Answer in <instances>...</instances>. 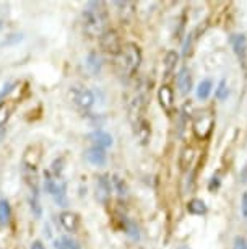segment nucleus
<instances>
[{"instance_id":"nucleus-1","label":"nucleus","mask_w":247,"mask_h":249,"mask_svg":"<svg viewBox=\"0 0 247 249\" xmlns=\"http://www.w3.org/2000/svg\"><path fill=\"white\" fill-rule=\"evenodd\" d=\"M109 13L104 2H88L82 12L83 31L90 37H101L108 31Z\"/></svg>"},{"instance_id":"nucleus-2","label":"nucleus","mask_w":247,"mask_h":249,"mask_svg":"<svg viewBox=\"0 0 247 249\" xmlns=\"http://www.w3.org/2000/svg\"><path fill=\"white\" fill-rule=\"evenodd\" d=\"M140 64H142V51L137 44L129 43L124 44L120 53L114 57V67L115 72L119 73L120 78H132L138 72Z\"/></svg>"},{"instance_id":"nucleus-3","label":"nucleus","mask_w":247,"mask_h":249,"mask_svg":"<svg viewBox=\"0 0 247 249\" xmlns=\"http://www.w3.org/2000/svg\"><path fill=\"white\" fill-rule=\"evenodd\" d=\"M150 87L151 83H148L147 80H142L133 88V91L130 93L127 106H129V119L132 124L143 117V111H145L148 100H150V90H151Z\"/></svg>"},{"instance_id":"nucleus-4","label":"nucleus","mask_w":247,"mask_h":249,"mask_svg":"<svg viewBox=\"0 0 247 249\" xmlns=\"http://www.w3.org/2000/svg\"><path fill=\"white\" fill-rule=\"evenodd\" d=\"M70 100L73 101V105L77 107H80L83 111L91 109L93 105H95V93L91 90H88L86 87L83 85H73L70 87Z\"/></svg>"},{"instance_id":"nucleus-5","label":"nucleus","mask_w":247,"mask_h":249,"mask_svg":"<svg viewBox=\"0 0 247 249\" xmlns=\"http://www.w3.org/2000/svg\"><path fill=\"white\" fill-rule=\"evenodd\" d=\"M194 134L195 137H198L200 140H205L212 134L213 130V125H215V117L210 112H202L200 116L194 117Z\"/></svg>"},{"instance_id":"nucleus-6","label":"nucleus","mask_w":247,"mask_h":249,"mask_svg":"<svg viewBox=\"0 0 247 249\" xmlns=\"http://www.w3.org/2000/svg\"><path fill=\"white\" fill-rule=\"evenodd\" d=\"M99 44H101V49L108 54H113L114 57L120 53L122 49V44H120V37L119 35L115 33L114 30H108L99 37Z\"/></svg>"},{"instance_id":"nucleus-7","label":"nucleus","mask_w":247,"mask_h":249,"mask_svg":"<svg viewBox=\"0 0 247 249\" xmlns=\"http://www.w3.org/2000/svg\"><path fill=\"white\" fill-rule=\"evenodd\" d=\"M113 194V182L108 175H101L96 179V200L101 204H108Z\"/></svg>"},{"instance_id":"nucleus-8","label":"nucleus","mask_w":247,"mask_h":249,"mask_svg":"<svg viewBox=\"0 0 247 249\" xmlns=\"http://www.w3.org/2000/svg\"><path fill=\"white\" fill-rule=\"evenodd\" d=\"M133 134L135 137L138 139V142L142 145H147L150 142L151 139V125L150 122H148L145 117H142V119H138L137 122H133Z\"/></svg>"},{"instance_id":"nucleus-9","label":"nucleus","mask_w":247,"mask_h":249,"mask_svg":"<svg viewBox=\"0 0 247 249\" xmlns=\"http://www.w3.org/2000/svg\"><path fill=\"white\" fill-rule=\"evenodd\" d=\"M88 140L93 143V147H98V148H102V150L113 147V143H114L113 135L108 134L106 130H101V129L91 132L90 135H88Z\"/></svg>"},{"instance_id":"nucleus-10","label":"nucleus","mask_w":247,"mask_h":249,"mask_svg":"<svg viewBox=\"0 0 247 249\" xmlns=\"http://www.w3.org/2000/svg\"><path fill=\"white\" fill-rule=\"evenodd\" d=\"M41 150L38 145H31L30 148L25 152V157H23V170L28 171H36L38 168V163L41 160Z\"/></svg>"},{"instance_id":"nucleus-11","label":"nucleus","mask_w":247,"mask_h":249,"mask_svg":"<svg viewBox=\"0 0 247 249\" xmlns=\"http://www.w3.org/2000/svg\"><path fill=\"white\" fill-rule=\"evenodd\" d=\"M158 101H160V106L163 107V111L171 114L174 111V93L167 85H163L160 90H158Z\"/></svg>"},{"instance_id":"nucleus-12","label":"nucleus","mask_w":247,"mask_h":249,"mask_svg":"<svg viewBox=\"0 0 247 249\" xmlns=\"http://www.w3.org/2000/svg\"><path fill=\"white\" fill-rule=\"evenodd\" d=\"M59 222L68 233H77L80 228V217L75 212H62L59 215Z\"/></svg>"},{"instance_id":"nucleus-13","label":"nucleus","mask_w":247,"mask_h":249,"mask_svg":"<svg viewBox=\"0 0 247 249\" xmlns=\"http://www.w3.org/2000/svg\"><path fill=\"white\" fill-rule=\"evenodd\" d=\"M113 5L117 8L120 21H124V23H127V25H129V23L133 20V17H135V3L133 2L124 0V2H114Z\"/></svg>"},{"instance_id":"nucleus-14","label":"nucleus","mask_w":247,"mask_h":249,"mask_svg":"<svg viewBox=\"0 0 247 249\" xmlns=\"http://www.w3.org/2000/svg\"><path fill=\"white\" fill-rule=\"evenodd\" d=\"M85 160L93 166H102L108 161V155H106V150L98 148V147H91L85 152Z\"/></svg>"},{"instance_id":"nucleus-15","label":"nucleus","mask_w":247,"mask_h":249,"mask_svg":"<svg viewBox=\"0 0 247 249\" xmlns=\"http://www.w3.org/2000/svg\"><path fill=\"white\" fill-rule=\"evenodd\" d=\"M176 82H178V87L182 95L185 93H189L192 90V75H190V70L189 69H181L179 73H178V78H176Z\"/></svg>"},{"instance_id":"nucleus-16","label":"nucleus","mask_w":247,"mask_h":249,"mask_svg":"<svg viewBox=\"0 0 247 249\" xmlns=\"http://www.w3.org/2000/svg\"><path fill=\"white\" fill-rule=\"evenodd\" d=\"M231 46L234 49L236 55L241 60H246V53H247V39L244 35H232L231 36Z\"/></svg>"},{"instance_id":"nucleus-17","label":"nucleus","mask_w":247,"mask_h":249,"mask_svg":"<svg viewBox=\"0 0 247 249\" xmlns=\"http://www.w3.org/2000/svg\"><path fill=\"white\" fill-rule=\"evenodd\" d=\"M179 55L176 51H169L165 57V62H163V72H165V78H169L172 72L176 70V65H178Z\"/></svg>"},{"instance_id":"nucleus-18","label":"nucleus","mask_w":247,"mask_h":249,"mask_svg":"<svg viewBox=\"0 0 247 249\" xmlns=\"http://www.w3.org/2000/svg\"><path fill=\"white\" fill-rule=\"evenodd\" d=\"M194 160H195V148L194 147H184L182 153H181V158H179L181 170L187 171L189 168L194 164Z\"/></svg>"},{"instance_id":"nucleus-19","label":"nucleus","mask_w":247,"mask_h":249,"mask_svg":"<svg viewBox=\"0 0 247 249\" xmlns=\"http://www.w3.org/2000/svg\"><path fill=\"white\" fill-rule=\"evenodd\" d=\"M31 187V197H30V205H31V210L36 217H41L43 215V207H41V202H39V189H38V184L34 186H30Z\"/></svg>"},{"instance_id":"nucleus-20","label":"nucleus","mask_w":247,"mask_h":249,"mask_svg":"<svg viewBox=\"0 0 247 249\" xmlns=\"http://www.w3.org/2000/svg\"><path fill=\"white\" fill-rule=\"evenodd\" d=\"M52 197H54L55 204H57L59 207H67V204H68V199H67V184H65L64 181L59 182L57 191L54 192Z\"/></svg>"},{"instance_id":"nucleus-21","label":"nucleus","mask_w":247,"mask_h":249,"mask_svg":"<svg viewBox=\"0 0 247 249\" xmlns=\"http://www.w3.org/2000/svg\"><path fill=\"white\" fill-rule=\"evenodd\" d=\"M101 65H102V62H101L99 54H98V53H90V54H88V57H86V67L90 69V72L93 75L99 73Z\"/></svg>"},{"instance_id":"nucleus-22","label":"nucleus","mask_w":247,"mask_h":249,"mask_svg":"<svg viewBox=\"0 0 247 249\" xmlns=\"http://www.w3.org/2000/svg\"><path fill=\"white\" fill-rule=\"evenodd\" d=\"M187 212L192 215H203L207 213V205L202 199H192L187 204Z\"/></svg>"},{"instance_id":"nucleus-23","label":"nucleus","mask_w":247,"mask_h":249,"mask_svg":"<svg viewBox=\"0 0 247 249\" xmlns=\"http://www.w3.org/2000/svg\"><path fill=\"white\" fill-rule=\"evenodd\" d=\"M124 231L130 239H133V241H138L140 239V230L137 227V223L129 218H125V217H124Z\"/></svg>"},{"instance_id":"nucleus-24","label":"nucleus","mask_w":247,"mask_h":249,"mask_svg":"<svg viewBox=\"0 0 247 249\" xmlns=\"http://www.w3.org/2000/svg\"><path fill=\"white\" fill-rule=\"evenodd\" d=\"M212 88H213V82L210 78H205L202 82L198 83L197 87V98L198 100H207L212 93Z\"/></svg>"},{"instance_id":"nucleus-25","label":"nucleus","mask_w":247,"mask_h":249,"mask_svg":"<svg viewBox=\"0 0 247 249\" xmlns=\"http://www.w3.org/2000/svg\"><path fill=\"white\" fill-rule=\"evenodd\" d=\"M59 179L57 178H54L52 175H50V171H46L44 173V191L48 192L49 196H52L55 191H57L59 187Z\"/></svg>"},{"instance_id":"nucleus-26","label":"nucleus","mask_w":247,"mask_h":249,"mask_svg":"<svg viewBox=\"0 0 247 249\" xmlns=\"http://www.w3.org/2000/svg\"><path fill=\"white\" fill-rule=\"evenodd\" d=\"M111 182H113V187L115 189V192L120 196V197H125L129 194V187H127V182H125L122 178L114 175L113 178H111Z\"/></svg>"},{"instance_id":"nucleus-27","label":"nucleus","mask_w":247,"mask_h":249,"mask_svg":"<svg viewBox=\"0 0 247 249\" xmlns=\"http://www.w3.org/2000/svg\"><path fill=\"white\" fill-rule=\"evenodd\" d=\"M10 215H12L10 204H8V200L2 199L0 200V225H5L10 220Z\"/></svg>"},{"instance_id":"nucleus-28","label":"nucleus","mask_w":247,"mask_h":249,"mask_svg":"<svg viewBox=\"0 0 247 249\" xmlns=\"http://www.w3.org/2000/svg\"><path fill=\"white\" fill-rule=\"evenodd\" d=\"M215 96L220 101L226 100V98L230 96V87H228V83H226L225 78L220 80V83H218V87H216V90H215Z\"/></svg>"},{"instance_id":"nucleus-29","label":"nucleus","mask_w":247,"mask_h":249,"mask_svg":"<svg viewBox=\"0 0 247 249\" xmlns=\"http://www.w3.org/2000/svg\"><path fill=\"white\" fill-rule=\"evenodd\" d=\"M62 171H64V158L54 160L52 168H50V175H52L54 178H57V179H60V176H62Z\"/></svg>"},{"instance_id":"nucleus-30","label":"nucleus","mask_w":247,"mask_h":249,"mask_svg":"<svg viewBox=\"0 0 247 249\" xmlns=\"http://www.w3.org/2000/svg\"><path fill=\"white\" fill-rule=\"evenodd\" d=\"M8 117H10V109H8L5 103H0V129L7 124Z\"/></svg>"},{"instance_id":"nucleus-31","label":"nucleus","mask_w":247,"mask_h":249,"mask_svg":"<svg viewBox=\"0 0 247 249\" xmlns=\"http://www.w3.org/2000/svg\"><path fill=\"white\" fill-rule=\"evenodd\" d=\"M60 243L64 244V248H65V249H82L80 243L75 241V239L70 238V236H64V238H60Z\"/></svg>"},{"instance_id":"nucleus-32","label":"nucleus","mask_w":247,"mask_h":249,"mask_svg":"<svg viewBox=\"0 0 247 249\" xmlns=\"http://www.w3.org/2000/svg\"><path fill=\"white\" fill-rule=\"evenodd\" d=\"M232 249H247V239L244 236H236Z\"/></svg>"},{"instance_id":"nucleus-33","label":"nucleus","mask_w":247,"mask_h":249,"mask_svg":"<svg viewBox=\"0 0 247 249\" xmlns=\"http://www.w3.org/2000/svg\"><path fill=\"white\" fill-rule=\"evenodd\" d=\"M220 184H221L220 175H213V176H212V181H210V184H208V189H210V191H216L218 187H220Z\"/></svg>"},{"instance_id":"nucleus-34","label":"nucleus","mask_w":247,"mask_h":249,"mask_svg":"<svg viewBox=\"0 0 247 249\" xmlns=\"http://www.w3.org/2000/svg\"><path fill=\"white\" fill-rule=\"evenodd\" d=\"M190 48H192V35H189L187 39H185V43H184V51H182L184 55H189Z\"/></svg>"},{"instance_id":"nucleus-35","label":"nucleus","mask_w":247,"mask_h":249,"mask_svg":"<svg viewBox=\"0 0 247 249\" xmlns=\"http://www.w3.org/2000/svg\"><path fill=\"white\" fill-rule=\"evenodd\" d=\"M241 210H242V215L247 218V192L242 194V202H241Z\"/></svg>"},{"instance_id":"nucleus-36","label":"nucleus","mask_w":247,"mask_h":249,"mask_svg":"<svg viewBox=\"0 0 247 249\" xmlns=\"http://www.w3.org/2000/svg\"><path fill=\"white\" fill-rule=\"evenodd\" d=\"M23 39V36L21 35H10V37L8 39H5L3 41V44H12V43H16V41H21Z\"/></svg>"},{"instance_id":"nucleus-37","label":"nucleus","mask_w":247,"mask_h":249,"mask_svg":"<svg viewBox=\"0 0 247 249\" xmlns=\"http://www.w3.org/2000/svg\"><path fill=\"white\" fill-rule=\"evenodd\" d=\"M192 109H194V107H192V103L187 101V103L184 105V112H182V114H184L185 117H192Z\"/></svg>"},{"instance_id":"nucleus-38","label":"nucleus","mask_w":247,"mask_h":249,"mask_svg":"<svg viewBox=\"0 0 247 249\" xmlns=\"http://www.w3.org/2000/svg\"><path fill=\"white\" fill-rule=\"evenodd\" d=\"M30 249H46V248H44V244H43V243L36 239V241L31 244V248H30Z\"/></svg>"},{"instance_id":"nucleus-39","label":"nucleus","mask_w":247,"mask_h":249,"mask_svg":"<svg viewBox=\"0 0 247 249\" xmlns=\"http://www.w3.org/2000/svg\"><path fill=\"white\" fill-rule=\"evenodd\" d=\"M55 249H65V248H64V244L60 243V239H59V241H55Z\"/></svg>"},{"instance_id":"nucleus-40","label":"nucleus","mask_w":247,"mask_h":249,"mask_svg":"<svg viewBox=\"0 0 247 249\" xmlns=\"http://www.w3.org/2000/svg\"><path fill=\"white\" fill-rule=\"evenodd\" d=\"M178 249H190V248H187V246H179Z\"/></svg>"}]
</instances>
